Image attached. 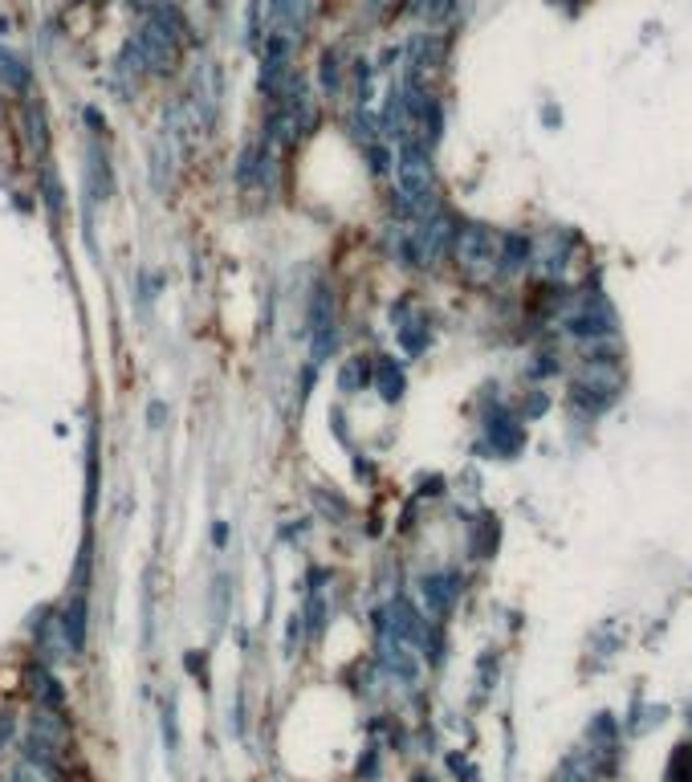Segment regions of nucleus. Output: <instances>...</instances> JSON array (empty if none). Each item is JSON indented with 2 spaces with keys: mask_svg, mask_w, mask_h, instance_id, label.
Wrapping results in <instances>:
<instances>
[{
  "mask_svg": "<svg viewBox=\"0 0 692 782\" xmlns=\"http://www.w3.org/2000/svg\"><path fill=\"white\" fill-rule=\"evenodd\" d=\"M346 66L343 49H323V61H318V86H323L326 98H343L346 90Z\"/></svg>",
  "mask_w": 692,
  "mask_h": 782,
  "instance_id": "11",
  "label": "nucleus"
},
{
  "mask_svg": "<svg viewBox=\"0 0 692 782\" xmlns=\"http://www.w3.org/2000/svg\"><path fill=\"white\" fill-rule=\"evenodd\" d=\"M367 383H370V355L346 359L343 371H338V388H343L346 395H355V391H363Z\"/></svg>",
  "mask_w": 692,
  "mask_h": 782,
  "instance_id": "14",
  "label": "nucleus"
},
{
  "mask_svg": "<svg viewBox=\"0 0 692 782\" xmlns=\"http://www.w3.org/2000/svg\"><path fill=\"white\" fill-rule=\"evenodd\" d=\"M314 25V0H269V33L301 46Z\"/></svg>",
  "mask_w": 692,
  "mask_h": 782,
  "instance_id": "5",
  "label": "nucleus"
},
{
  "mask_svg": "<svg viewBox=\"0 0 692 782\" xmlns=\"http://www.w3.org/2000/svg\"><path fill=\"white\" fill-rule=\"evenodd\" d=\"M37 652H41V661H66V656H73L70 636H66V628H61V616L37 619Z\"/></svg>",
  "mask_w": 692,
  "mask_h": 782,
  "instance_id": "9",
  "label": "nucleus"
},
{
  "mask_svg": "<svg viewBox=\"0 0 692 782\" xmlns=\"http://www.w3.org/2000/svg\"><path fill=\"white\" fill-rule=\"evenodd\" d=\"M497 245H502V237H497L493 228L461 221L453 233L448 257L456 261V270L465 273L468 282H490L493 273H497Z\"/></svg>",
  "mask_w": 692,
  "mask_h": 782,
  "instance_id": "1",
  "label": "nucleus"
},
{
  "mask_svg": "<svg viewBox=\"0 0 692 782\" xmlns=\"http://www.w3.org/2000/svg\"><path fill=\"white\" fill-rule=\"evenodd\" d=\"M61 750H70V722H66V710L33 705V717H29V750H24V754L46 759L58 766Z\"/></svg>",
  "mask_w": 692,
  "mask_h": 782,
  "instance_id": "3",
  "label": "nucleus"
},
{
  "mask_svg": "<svg viewBox=\"0 0 692 782\" xmlns=\"http://www.w3.org/2000/svg\"><path fill=\"white\" fill-rule=\"evenodd\" d=\"M164 737H168V750L176 754L179 750V730H176V701L164 705Z\"/></svg>",
  "mask_w": 692,
  "mask_h": 782,
  "instance_id": "16",
  "label": "nucleus"
},
{
  "mask_svg": "<svg viewBox=\"0 0 692 782\" xmlns=\"http://www.w3.org/2000/svg\"><path fill=\"white\" fill-rule=\"evenodd\" d=\"M204 4H220V0H204Z\"/></svg>",
  "mask_w": 692,
  "mask_h": 782,
  "instance_id": "18",
  "label": "nucleus"
},
{
  "mask_svg": "<svg viewBox=\"0 0 692 782\" xmlns=\"http://www.w3.org/2000/svg\"><path fill=\"white\" fill-rule=\"evenodd\" d=\"M407 9L416 12L419 21H428V25H444L448 17L456 12V0H412Z\"/></svg>",
  "mask_w": 692,
  "mask_h": 782,
  "instance_id": "15",
  "label": "nucleus"
},
{
  "mask_svg": "<svg viewBox=\"0 0 692 782\" xmlns=\"http://www.w3.org/2000/svg\"><path fill=\"white\" fill-rule=\"evenodd\" d=\"M24 685H29V697L33 705H49V710H66V688L58 685V676L49 673L46 664L37 661L24 668Z\"/></svg>",
  "mask_w": 692,
  "mask_h": 782,
  "instance_id": "8",
  "label": "nucleus"
},
{
  "mask_svg": "<svg viewBox=\"0 0 692 782\" xmlns=\"http://www.w3.org/2000/svg\"><path fill=\"white\" fill-rule=\"evenodd\" d=\"M419 595H424L428 616L444 619L453 612L456 599H461V575H456V570H432V575H424V583H419Z\"/></svg>",
  "mask_w": 692,
  "mask_h": 782,
  "instance_id": "6",
  "label": "nucleus"
},
{
  "mask_svg": "<svg viewBox=\"0 0 692 782\" xmlns=\"http://www.w3.org/2000/svg\"><path fill=\"white\" fill-rule=\"evenodd\" d=\"M29 82H33V70L24 66V58H17L12 49L0 46V86H4V90H12V95H24V90H29Z\"/></svg>",
  "mask_w": 692,
  "mask_h": 782,
  "instance_id": "12",
  "label": "nucleus"
},
{
  "mask_svg": "<svg viewBox=\"0 0 692 782\" xmlns=\"http://www.w3.org/2000/svg\"><path fill=\"white\" fill-rule=\"evenodd\" d=\"M611 306L603 294H583L574 297L571 314H566V331L574 334V339H603V334H611Z\"/></svg>",
  "mask_w": 692,
  "mask_h": 782,
  "instance_id": "4",
  "label": "nucleus"
},
{
  "mask_svg": "<svg viewBox=\"0 0 692 782\" xmlns=\"http://www.w3.org/2000/svg\"><path fill=\"white\" fill-rule=\"evenodd\" d=\"M12 737V713H0V746Z\"/></svg>",
  "mask_w": 692,
  "mask_h": 782,
  "instance_id": "17",
  "label": "nucleus"
},
{
  "mask_svg": "<svg viewBox=\"0 0 692 782\" xmlns=\"http://www.w3.org/2000/svg\"><path fill=\"white\" fill-rule=\"evenodd\" d=\"M395 334H399V346H404L407 355H419V351L432 343V322L424 319V314H416L412 322L395 319Z\"/></svg>",
  "mask_w": 692,
  "mask_h": 782,
  "instance_id": "13",
  "label": "nucleus"
},
{
  "mask_svg": "<svg viewBox=\"0 0 692 782\" xmlns=\"http://www.w3.org/2000/svg\"><path fill=\"white\" fill-rule=\"evenodd\" d=\"M370 388L379 391L383 403H399V400H404V391H407L404 368H399L392 355H375V359H370Z\"/></svg>",
  "mask_w": 692,
  "mask_h": 782,
  "instance_id": "7",
  "label": "nucleus"
},
{
  "mask_svg": "<svg viewBox=\"0 0 692 782\" xmlns=\"http://www.w3.org/2000/svg\"><path fill=\"white\" fill-rule=\"evenodd\" d=\"M485 437H490V444L502 457H514L517 449H522V424H517L514 416H490V424H485Z\"/></svg>",
  "mask_w": 692,
  "mask_h": 782,
  "instance_id": "10",
  "label": "nucleus"
},
{
  "mask_svg": "<svg viewBox=\"0 0 692 782\" xmlns=\"http://www.w3.org/2000/svg\"><path fill=\"white\" fill-rule=\"evenodd\" d=\"M306 334H310L314 363H326L338 346V297L335 285H318L310 294V314H306Z\"/></svg>",
  "mask_w": 692,
  "mask_h": 782,
  "instance_id": "2",
  "label": "nucleus"
}]
</instances>
